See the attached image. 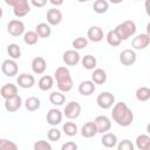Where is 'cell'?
Here are the masks:
<instances>
[{
    "label": "cell",
    "mask_w": 150,
    "mask_h": 150,
    "mask_svg": "<svg viewBox=\"0 0 150 150\" xmlns=\"http://www.w3.org/2000/svg\"><path fill=\"white\" fill-rule=\"evenodd\" d=\"M81 62H82L83 68H86V69H88V70H93V69H95V67H96V64H97V60H96V57L93 56V55H90V54L84 55V56L82 57Z\"/></svg>",
    "instance_id": "4316f807"
},
{
    "label": "cell",
    "mask_w": 150,
    "mask_h": 150,
    "mask_svg": "<svg viewBox=\"0 0 150 150\" xmlns=\"http://www.w3.org/2000/svg\"><path fill=\"white\" fill-rule=\"evenodd\" d=\"M16 83L19 84L20 88L22 89H28V88H32L34 84H35V79L33 75L30 74H27V73H22L18 76L16 79Z\"/></svg>",
    "instance_id": "4fadbf2b"
},
{
    "label": "cell",
    "mask_w": 150,
    "mask_h": 150,
    "mask_svg": "<svg viewBox=\"0 0 150 150\" xmlns=\"http://www.w3.org/2000/svg\"><path fill=\"white\" fill-rule=\"evenodd\" d=\"M63 62L67 64V66H76L80 60H81V56L79 54L77 50H74V49H68L63 53Z\"/></svg>",
    "instance_id": "7c38bea8"
},
{
    "label": "cell",
    "mask_w": 150,
    "mask_h": 150,
    "mask_svg": "<svg viewBox=\"0 0 150 150\" xmlns=\"http://www.w3.org/2000/svg\"><path fill=\"white\" fill-rule=\"evenodd\" d=\"M61 150H77V144L73 141H68L62 144Z\"/></svg>",
    "instance_id": "60d3db41"
},
{
    "label": "cell",
    "mask_w": 150,
    "mask_h": 150,
    "mask_svg": "<svg viewBox=\"0 0 150 150\" xmlns=\"http://www.w3.org/2000/svg\"><path fill=\"white\" fill-rule=\"evenodd\" d=\"M136 146L139 150H150V136L142 134L136 138Z\"/></svg>",
    "instance_id": "484cf974"
},
{
    "label": "cell",
    "mask_w": 150,
    "mask_h": 150,
    "mask_svg": "<svg viewBox=\"0 0 150 150\" xmlns=\"http://www.w3.org/2000/svg\"><path fill=\"white\" fill-rule=\"evenodd\" d=\"M94 123L96 125L97 132H101V134L108 132L110 130V128H111L110 118L108 116H105V115H98V116H96Z\"/></svg>",
    "instance_id": "ba28073f"
},
{
    "label": "cell",
    "mask_w": 150,
    "mask_h": 150,
    "mask_svg": "<svg viewBox=\"0 0 150 150\" xmlns=\"http://www.w3.org/2000/svg\"><path fill=\"white\" fill-rule=\"evenodd\" d=\"M104 38L103 30L98 26H91L87 32V40H90L93 42H100Z\"/></svg>",
    "instance_id": "e0dca14e"
},
{
    "label": "cell",
    "mask_w": 150,
    "mask_h": 150,
    "mask_svg": "<svg viewBox=\"0 0 150 150\" xmlns=\"http://www.w3.org/2000/svg\"><path fill=\"white\" fill-rule=\"evenodd\" d=\"M49 101L54 105H62L66 102V96L61 91H53L49 95Z\"/></svg>",
    "instance_id": "4dcf8cb0"
},
{
    "label": "cell",
    "mask_w": 150,
    "mask_h": 150,
    "mask_svg": "<svg viewBox=\"0 0 150 150\" xmlns=\"http://www.w3.org/2000/svg\"><path fill=\"white\" fill-rule=\"evenodd\" d=\"M136 98L139 102H146L150 98V88L148 87H139L136 90Z\"/></svg>",
    "instance_id": "f546056e"
},
{
    "label": "cell",
    "mask_w": 150,
    "mask_h": 150,
    "mask_svg": "<svg viewBox=\"0 0 150 150\" xmlns=\"http://www.w3.org/2000/svg\"><path fill=\"white\" fill-rule=\"evenodd\" d=\"M62 21V13L57 8H50L47 12V22L49 26H57Z\"/></svg>",
    "instance_id": "2e32d148"
},
{
    "label": "cell",
    "mask_w": 150,
    "mask_h": 150,
    "mask_svg": "<svg viewBox=\"0 0 150 150\" xmlns=\"http://www.w3.org/2000/svg\"><path fill=\"white\" fill-rule=\"evenodd\" d=\"M71 46H73L74 50H80V49H83V48H86V47L88 46V40H87V38L79 36V38H76L75 40H73Z\"/></svg>",
    "instance_id": "d590c367"
},
{
    "label": "cell",
    "mask_w": 150,
    "mask_h": 150,
    "mask_svg": "<svg viewBox=\"0 0 150 150\" xmlns=\"http://www.w3.org/2000/svg\"><path fill=\"white\" fill-rule=\"evenodd\" d=\"M105 39H107L108 45H110V46H112V47H118V46L121 45V42H122V41L120 40V38L117 36V34L115 33V30H114V29L108 32V34H107Z\"/></svg>",
    "instance_id": "e575fe53"
},
{
    "label": "cell",
    "mask_w": 150,
    "mask_h": 150,
    "mask_svg": "<svg viewBox=\"0 0 150 150\" xmlns=\"http://www.w3.org/2000/svg\"><path fill=\"white\" fill-rule=\"evenodd\" d=\"M62 131L67 135V136H69V137H73V136H75L76 134H77V125L74 123V122H66L64 124H63V127H62Z\"/></svg>",
    "instance_id": "d6a6232c"
},
{
    "label": "cell",
    "mask_w": 150,
    "mask_h": 150,
    "mask_svg": "<svg viewBox=\"0 0 150 150\" xmlns=\"http://www.w3.org/2000/svg\"><path fill=\"white\" fill-rule=\"evenodd\" d=\"M96 89V86L93 81L90 80H87V81H82L80 84H79V93L83 96H90L91 94H94Z\"/></svg>",
    "instance_id": "d6986e66"
},
{
    "label": "cell",
    "mask_w": 150,
    "mask_h": 150,
    "mask_svg": "<svg viewBox=\"0 0 150 150\" xmlns=\"http://www.w3.org/2000/svg\"><path fill=\"white\" fill-rule=\"evenodd\" d=\"M108 8H109V2H108L107 0H96V1H94V4H93V9H94V12L97 13V14H103V13H105V12L108 11Z\"/></svg>",
    "instance_id": "f1b7e54d"
},
{
    "label": "cell",
    "mask_w": 150,
    "mask_h": 150,
    "mask_svg": "<svg viewBox=\"0 0 150 150\" xmlns=\"http://www.w3.org/2000/svg\"><path fill=\"white\" fill-rule=\"evenodd\" d=\"M61 131L57 129V128H52V129H49L48 130V132H47V137H48V139L49 141H52V142H57L60 138H61Z\"/></svg>",
    "instance_id": "74e56055"
},
{
    "label": "cell",
    "mask_w": 150,
    "mask_h": 150,
    "mask_svg": "<svg viewBox=\"0 0 150 150\" xmlns=\"http://www.w3.org/2000/svg\"><path fill=\"white\" fill-rule=\"evenodd\" d=\"M41 105L40 100L36 96H30L25 101V107L28 111H36Z\"/></svg>",
    "instance_id": "83f0119b"
},
{
    "label": "cell",
    "mask_w": 150,
    "mask_h": 150,
    "mask_svg": "<svg viewBox=\"0 0 150 150\" xmlns=\"http://www.w3.org/2000/svg\"><path fill=\"white\" fill-rule=\"evenodd\" d=\"M0 95L1 97H4L5 100L14 97L15 95H18V87L13 83H6L1 87L0 89Z\"/></svg>",
    "instance_id": "ffe728a7"
},
{
    "label": "cell",
    "mask_w": 150,
    "mask_h": 150,
    "mask_svg": "<svg viewBox=\"0 0 150 150\" xmlns=\"http://www.w3.org/2000/svg\"><path fill=\"white\" fill-rule=\"evenodd\" d=\"M96 103L102 109H110L115 104V96L109 91H103L98 94L96 98Z\"/></svg>",
    "instance_id": "5b68a950"
},
{
    "label": "cell",
    "mask_w": 150,
    "mask_h": 150,
    "mask_svg": "<svg viewBox=\"0 0 150 150\" xmlns=\"http://www.w3.org/2000/svg\"><path fill=\"white\" fill-rule=\"evenodd\" d=\"M1 70L2 73L8 76V77H12V76H15L18 74V70H19V67H18V63L12 60V59H8V60H5L1 64Z\"/></svg>",
    "instance_id": "30bf717a"
},
{
    "label": "cell",
    "mask_w": 150,
    "mask_h": 150,
    "mask_svg": "<svg viewBox=\"0 0 150 150\" xmlns=\"http://www.w3.org/2000/svg\"><path fill=\"white\" fill-rule=\"evenodd\" d=\"M101 143L107 149H111L117 145V136L112 132H105L101 138Z\"/></svg>",
    "instance_id": "7402d4cb"
},
{
    "label": "cell",
    "mask_w": 150,
    "mask_h": 150,
    "mask_svg": "<svg viewBox=\"0 0 150 150\" xmlns=\"http://www.w3.org/2000/svg\"><path fill=\"white\" fill-rule=\"evenodd\" d=\"M117 150H135V146L130 139H122L117 143Z\"/></svg>",
    "instance_id": "f35d334b"
},
{
    "label": "cell",
    "mask_w": 150,
    "mask_h": 150,
    "mask_svg": "<svg viewBox=\"0 0 150 150\" xmlns=\"http://www.w3.org/2000/svg\"><path fill=\"white\" fill-rule=\"evenodd\" d=\"M111 118L120 127H129L134 121V112L127 105L125 102H117L112 105Z\"/></svg>",
    "instance_id": "6da1fadb"
},
{
    "label": "cell",
    "mask_w": 150,
    "mask_h": 150,
    "mask_svg": "<svg viewBox=\"0 0 150 150\" xmlns=\"http://www.w3.org/2000/svg\"><path fill=\"white\" fill-rule=\"evenodd\" d=\"M1 16H2V8L0 7V19H1Z\"/></svg>",
    "instance_id": "ee69618b"
},
{
    "label": "cell",
    "mask_w": 150,
    "mask_h": 150,
    "mask_svg": "<svg viewBox=\"0 0 150 150\" xmlns=\"http://www.w3.org/2000/svg\"><path fill=\"white\" fill-rule=\"evenodd\" d=\"M136 23L131 20H125L123 21L122 23H118L116 27H115V33L117 34V36L120 38L121 41H125L128 40L129 38L134 36L136 34Z\"/></svg>",
    "instance_id": "3957f363"
},
{
    "label": "cell",
    "mask_w": 150,
    "mask_h": 150,
    "mask_svg": "<svg viewBox=\"0 0 150 150\" xmlns=\"http://www.w3.org/2000/svg\"><path fill=\"white\" fill-rule=\"evenodd\" d=\"M7 53H8L9 57L12 60L20 59V56H21V48L16 43H9L7 46Z\"/></svg>",
    "instance_id": "1f68e13d"
},
{
    "label": "cell",
    "mask_w": 150,
    "mask_h": 150,
    "mask_svg": "<svg viewBox=\"0 0 150 150\" xmlns=\"http://www.w3.org/2000/svg\"><path fill=\"white\" fill-rule=\"evenodd\" d=\"M137 55L132 49H124L120 53V62L123 66H131L136 62Z\"/></svg>",
    "instance_id": "8fae6325"
},
{
    "label": "cell",
    "mask_w": 150,
    "mask_h": 150,
    "mask_svg": "<svg viewBox=\"0 0 150 150\" xmlns=\"http://www.w3.org/2000/svg\"><path fill=\"white\" fill-rule=\"evenodd\" d=\"M38 86H39V89L42 90V91H47L49 89H52V87L54 86V80L52 76L49 75H43L39 82H38Z\"/></svg>",
    "instance_id": "d4e9b609"
},
{
    "label": "cell",
    "mask_w": 150,
    "mask_h": 150,
    "mask_svg": "<svg viewBox=\"0 0 150 150\" xmlns=\"http://www.w3.org/2000/svg\"><path fill=\"white\" fill-rule=\"evenodd\" d=\"M54 77L56 80V84L59 88V91L61 93H68L73 89V80L70 76V71L68 68L61 66L57 67L55 73H54Z\"/></svg>",
    "instance_id": "7a4b0ae2"
},
{
    "label": "cell",
    "mask_w": 150,
    "mask_h": 150,
    "mask_svg": "<svg viewBox=\"0 0 150 150\" xmlns=\"http://www.w3.org/2000/svg\"><path fill=\"white\" fill-rule=\"evenodd\" d=\"M38 40H39V36L36 35L35 32H33V30L25 32V34H23V42H25L26 45L33 46V45H35V43L38 42Z\"/></svg>",
    "instance_id": "836d02e7"
},
{
    "label": "cell",
    "mask_w": 150,
    "mask_h": 150,
    "mask_svg": "<svg viewBox=\"0 0 150 150\" xmlns=\"http://www.w3.org/2000/svg\"><path fill=\"white\" fill-rule=\"evenodd\" d=\"M5 4L13 7V13L16 18L26 16L30 12V6L27 0H6Z\"/></svg>",
    "instance_id": "277c9868"
},
{
    "label": "cell",
    "mask_w": 150,
    "mask_h": 150,
    "mask_svg": "<svg viewBox=\"0 0 150 150\" xmlns=\"http://www.w3.org/2000/svg\"><path fill=\"white\" fill-rule=\"evenodd\" d=\"M150 43V36L148 33H144V34H138L136 35L132 41H131V46L134 49H137V50H141V49H145Z\"/></svg>",
    "instance_id": "9c48e42d"
},
{
    "label": "cell",
    "mask_w": 150,
    "mask_h": 150,
    "mask_svg": "<svg viewBox=\"0 0 150 150\" xmlns=\"http://www.w3.org/2000/svg\"><path fill=\"white\" fill-rule=\"evenodd\" d=\"M7 32L12 36H20L25 34V23L21 20L14 19L7 23Z\"/></svg>",
    "instance_id": "52a82bcc"
},
{
    "label": "cell",
    "mask_w": 150,
    "mask_h": 150,
    "mask_svg": "<svg viewBox=\"0 0 150 150\" xmlns=\"http://www.w3.org/2000/svg\"><path fill=\"white\" fill-rule=\"evenodd\" d=\"M34 150H53V148L47 141L39 139L34 143Z\"/></svg>",
    "instance_id": "ab89813d"
},
{
    "label": "cell",
    "mask_w": 150,
    "mask_h": 150,
    "mask_svg": "<svg viewBox=\"0 0 150 150\" xmlns=\"http://www.w3.org/2000/svg\"><path fill=\"white\" fill-rule=\"evenodd\" d=\"M30 4L33 6H35V7H43V6H46L47 1L46 0H32Z\"/></svg>",
    "instance_id": "b9f144b4"
},
{
    "label": "cell",
    "mask_w": 150,
    "mask_h": 150,
    "mask_svg": "<svg viewBox=\"0 0 150 150\" xmlns=\"http://www.w3.org/2000/svg\"><path fill=\"white\" fill-rule=\"evenodd\" d=\"M50 4H52V5H54V6H61V5L63 4V1H62V0H59V1H55V0H50Z\"/></svg>",
    "instance_id": "7bdbcfd3"
},
{
    "label": "cell",
    "mask_w": 150,
    "mask_h": 150,
    "mask_svg": "<svg viewBox=\"0 0 150 150\" xmlns=\"http://www.w3.org/2000/svg\"><path fill=\"white\" fill-rule=\"evenodd\" d=\"M97 134V129H96V125L93 122H87L82 125L81 128V135L84 137V138H91L94 137L95 135Z\"/></svg>",
    "instance_id": "44dd1931"
},
{
    "label": "cell",
    "mask_w": 150,
    "mask_h": 150,
    "mask_svg": "<svg viewBox=\"0 0 150 150\" xmlns=\"http://www.w3.org/2000/svg\"><path fill=\"white\" fill-rule=\"evenodd\" d=\"M35 33H36V35H38L39 38L46 39V38H49V36H50V34H52V28H50V26H49L48 23L41 22V23H39V25L35 27Z\"/></svg>",
    "instance_id": "cb8c5ba5"
},
{
    "label": "cell",
    "mask_w": 150,
    "mask_h": 150,
    "mask_svg": "<svg viewBox=\"0 0 150 150\" xmlns=\"http://www.w3.org/2000/svg\"><path fill=\"white\" fill-rule=\"evenodd\" d=\"M22 105V98L19 95H15L14 97L5 100V109L8 112H15L18 111Z\"/></svg>",
    "instance_id": "5bb4252c"
},
{
    "label": "cell",
    "mask_w": 150,
    "mask_h": 150,
    "mask_svg": "<svg viewBox=\"0 0 150 150\" xmlns=\"http://www.w3.org/2000/svg\"><path fill=\"white\" fill-rule=\"evenodd\" d=\"M81 110H82L81 104L75 102V101H71V102L66 104V107L63 109V115L69 120H75L80 116Z\"/></svg>",
    "instance_id": "8992f818"
},
{
    "label": "cell",
    "mask_w": 150,
    "mask_h": 150,
    "mask_svg": "<svg viewBox=\"0 0 150 150\" xmlns=\"http://www.w3.org/2000/svg\"><path fill=\"white\" fill-rule=\"evenodd\" d=\"M30 66H32L33 73H34V74H38V75L43 74V73L46 71V69H47V62H46V60H45L43 57H41V56L34 57Z\"/></svg>",
    "instance_id": "ac0fdd59"
},
{
    "label": "cell",
    "mask_w": 150,
    "mask_h": 150,
    "mask_svg": "<svg viewBox=\"0 0 150 150\" xmlns=\"http://www.w3.org/2000/svg\"><path fill=\"white\" fill-rule=\"evenodd\" d=\"M95 84H103L107 81V73L102 68H95L91 74V80Z\"/></svg>",
    "instance_id": "603a6c76"
},
{
    "label": "cell",
    "mask_w": 150,
    "mask_h": 150,
    "mask_svg": "<svg viewBox=\"0 0 150 150\" xmlns=\"http://www.w3.org/2000/svg\"><path fill=\"white\" fill-rule=\"evenodd\" d=\"M62 112L61 110L56 109V108H53L50 109L48 112H47V116H46V120H47V123L52 127H56L57 124L61 123L62 121Z\"/></svg>",
    "instance_id": "9a60e30c"
},
{
    "label": "cell",
    "mask_w": 150,
    "mask_h": 150,
    "mask_svg": "<svg viewBox=\"0 0 150 150\" xmlns=\"http://www.w3.org/2000/svg\"><path fill=\"white\" fill-rule=\"evenodd\" d=\"M0 150H19V148L16 143L7 138H0Z\"/></svg>",
    "instance_id": "8d00e7d4"
}]
</instances>
